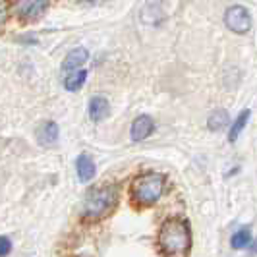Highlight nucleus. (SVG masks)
<instances>
[{
	"label": "nucleus",
	"mask_w": 257,
	"mask_h": 257,
	"mask_svg": "<svg viewBox=\"0 0 257 257\" xmlns=\"http://www.w3.org/2000/svg\"><path fill=\"white\" fill-rule=\"evenodd\" d=\"M159 244L167 255H184L192 244L190 226L180 219L167 220L159 234Z\"/></svg>",
	"instance_id": "f257e3e1"
},
{
	"label": "nucleus",
	"mask_w": 257,
	"mask_h": 257,
	"mask_svg": "<svg viewBox=\"0 0 257 257\" xmlns=\"http://www.w3.org/2000/svg\"><path fill=\"white\" fill-rule=\"evenodd\" d=\"M12 251V242L6 236H0V257H6Z\"/></svg>",
	"instance_id": "2eb2a0df"
},
{
	"label": "nucleus",
	"mask_w": 257,
	"mask_h": 257,
	"mask_svg": "<svg viewBox=\"0 0 257 257\" xmlns=\"http://www.w3.org/2000/svg\"><path fill=\"white\" fill-rule=\"evenodd\" d=\"M87 60H89V52H87V49L77 47V49H74L72 52H68V56H66V60H64V70H68V72H76V70H79V66H83Z\"/></svg>",
	"instance_id": "6e6552de"
},
{
	"label": "nucleus",
	"mask_w": 257,
	"mask_h": 257,
	"mask_svg": "<svg viewBox=\"0 0 257 257\" xmlns=\"http://www.w3.org/2000/svg\"><path fill=\"white\" fill-rule=\"evenodd\" d=\"M89 116L93 122H101L108 116V103L103 97H93L89 103Z\"/></svg>",
	"instance_id": "9d476101"
},
{
	"label": "nucleus",
	"mask_w": 257,
	"mask_h": 257,
	"mask_svg": "<svg viewBox=\"0 0 257 257\" xmlns=\"http://www.w3.org/2000/svg\"><path fill=\"white\" fill-rule=\"evenodd\" d=\"M247 116H249V110H244L242 114L236 118V122H234V126L230 128V136H228V140L230 142H236L238 140V136H240V132L244 130L245 122H247Z\"/></svg>",
	"instance_id": "ddd939ff"
},
{
	"label": "nucleus",
	"mask_w": 257,
	"mask_h": 257,
	"mask_svg": "<svg viewBox=\"0 0 257 257\" xmlns=\"http://www.w3.org/2000/svg\"><path fill=\"white\" fill-rule=\"evenodd\" d=\"M87 79V72L85 70H76V72H70V76H66L64 85L68 91H77L81 89V85L85 83Z\"/></svg>",
	"instance_id": "f8f14e48"
},
{
	"label": "nucleus",
	"mask_w": 257,
	"mask_h": 257,
	"mask_svg": "<svg viewBox=\"0 0 257 257\" xmlns=\"http://www.w3.org/2000/svg\"><path fill=\"white\" fill-rule=\"evenodd\" d=\"M76 170L81 182L93 180V176H95V172H97V170H95V163H93V159H91L89 155H79V157H77Z\"/></svg>",
	"instance_id": "1a4fd4ad"
},
{
	"label": "nucleus",
	"mask_w": 257,
	"mask_h": 257,
	"mask_svg": "<svg viewBox=\"0 0 257 257\" xmlns=\"http://www.w3.org/2000/svg\"><path fill=\"white\" fill-rule=\"evenodd\" d=\"M165 186H167V178L163 174H143L138 180L134 182V188H132V193L134 197L143 203V205H151L155 203L163 192H165Z\"/></svg>",
	"instance_id": "7ed1b4c3"
},
{
	"label": "nucleus",
	"mask_w": 257,
	"mask_h": 257,
	"mask_svg": "<svg viewBox=\"0 0 257 257\" xmlns=\"http://www.w3.org/2000/svg\"><path fill=\"white\" fill-rule=\"evenodd\" d=\"M6 18H8V4L0 0V27L6 24Z\"/></svg>",
	"instance_id": "dca6fc26"
},
{
	"label": "nucleus",
	"mask_w": 257,
	"mask_h": 257,
	"mask_svg": "<svg viewBox=\"0 0 257 257\" xmlns=\"http://www.w3.org/2000/svg\"><path fill=\"white\" fill-rule=\"evenodd\" d=\"M249 242H251V238H249V230L247 228H240V230L232 236V247H236V249L245 247Z\"/></svg>",
	"instance_id": "4468645a"
},
{
	"label": "nucleus",
	"mask_w": 257,
	"mask_h": 257,
	"mask_svg": "<svg viewBox=\"0 0 257 257\" xmlns=\"http://www.w3.org/2000/svg\"><path fill=\"white\" fill-rule=\"evenodd\" d=\"M155 130V122L151 116H138L134 122H132V128H130V136L134 142H143L145 138L151 136V132Z\"/></svg>",
	"instance_id": "39448f33"
},
{
	"label": "nucleus",
	"mask_w": 257,
	"mask_h": 257,
	"mask_svg": "<svg viewBox=\"0 0 257 257\" xmlns=\"http://www.w3.org/2000/svg\"><path fill=\"white\" fill-rule=\"evenodd\" d=\"M49 2H41V0H24L16 4V10L20 14V18L24 20H37L41 14L47 10Z\"/></svg>",
	"instance_id": "423d86ee"
},
{
	"label": "nucleus",
	"mask_w": 257,
	"mask_h": 257,
	"mask_svg": "<svg viewBox=\"0 0 257 257\" xmlns=\"http://www.w3.org/2000/svg\"><path fill=\"white\" fill-rule=\"evenodd\" d=\"M224 24L234 33H247L251 27V18L244 6H230L224 12Z\"/></svg>",
	"instance_id": "20e7f679"
},
{
	"label": "nucleus",
	"mask_w": 257,
	"mask_h": 257,
	"mask_svg": "<svg viewBox=\"0 0 257 257\" xmlns=\"http://www.w3.org/2000/svg\"><path fill=\"white\" fill-rule=\"evenodd\" d=\"M58 134H60L58 124L52 122V120H47L37 128V142L41 145H45V147H51V145L58 142Z\"/></svg>",
	"instance_id": "0eeeda50"
},
{
	"label": "nucleus",
	"mask_w": 257,
	"mask_h": 257,
	"mask_svg": "<svg viewBox=\"0 0 257 257\" xmlns=\"http://www.w3.org/2000/svg\"><path fill=\"white\" fill-rule=\"evenodd\" d=\"M116 203V188L114 186H101V188H93L85 195L83 201V213L85 217H103L106 215Z\"/></svg>",
	"instance_id": "f03ea898"
},
{
	"label": "nucleus",
	"mask_w": 257,
	"mask_h": 257,
	"mask_svg": "<svg viewBox=\"0 0 257 257\" xmlns=\"http://www.w3.org/2000/svg\"><path fill=\"white\" fill-rule=\"evenodd\" d=\"M226 126H228V112L222 110V108L213 110V114L209 116V120H207V128L211 130V132H220Z\"/></svg>",
	"instance_id": "9b49d317"
}]
</instances>
